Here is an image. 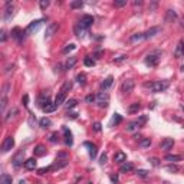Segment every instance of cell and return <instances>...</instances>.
Wrapping results in <instances>:
<instances>
[{
	"instance_id": "24",
	"label": "cell",
	"mask_w": 184,
	"mask_h": 184,
	"mask_svg": "<svg viewBox=\"0 0 184 184\" xmlns=\"http://www.w3.org/2000/svg\"><path fill=\"white\" fill-rule=\"evenodd\" d=\"M63 134H65V143L66 145H72V134H71V131L68 130V128H63Z\"/></svg>"
},
{
	"instance_id": "18",
	"label": "cell",
	"mask_w": 184,
	"mask_h": 184,
	"mask_svg": "<svg viewBox=\"0 0 184 184\" xmlns=\"http://www.w3.org/2000/svg\"><path fill=\"white\" fill-rule=\"evenodd\" d=\"M23 165H25L26 170H35V168H36V160H35V158H27Z\"/></svg>"
},
{
	"instance_id": "45",
	"label": "cell",
	"mask_w": 184,
	"mask_h": 184,
	"mask_svg": "<svg viewBox=\"0 0 184 184\" xmlns=\"http://www.w3.org/2000/svg\"><path fill=\"white\" fill-rule=\"evenodd\" d=\"M167 170L171 171V173H177V171H178V167L176 164H168V165H167Z\"/></svg>"
},
{
	"instance_id": "50",
	"label": "cell",
	"mask_w": 184,
	"mask_h": 184,
	"mask_svg": "<svg viewBox=\"0 0 184 184\" xmlns=\"http://www.w3.org/2000/svg\"><path fill=\"white\" fill-rule=\"evenodd\" d=\"M35 124H36L35 115H29V125H30V127H35Z\"/></svg>"
},
{
	"instance_id": "16",
	"label": "cell",
	"mask_w": 184,
	"mask_h": 184,
	"mask_svg": "<svg viewBox=\"0 0 184 184\" xmlns=\"http://www.w3.org/2000/svg\"><path fill=\"white\" fill-rule=\"evenodd\" d=\"M112 84H114V78H112V76H108V78H105L104 81H102V84H101V89H102V91H106Z\"/></svg>"
},
{
	"instance_id": "59",
	"label": "cell",
	"mask_w": 184,
	"mask_h": 184,
	"mask_svg": "<svg viewBox=\"0 0 184 184\" xmlns=\"http://www.w3.org/2000/svg\"><path fill=\"white\" fill-rule=\"evenodd\" d=\"M68 117H71V118H72V119H75V118H76V117H78V114H76V112H71V114H69Z\"/></svg>"
},
{
	"instance_id": "32",
	"label": "cell",
	"mask_w": 184,
	"mask_h": 184,
	"mask_svg": "<svg viewBox=\"0 0 184 184\" xmlns=\"http://www.w3.org/2000/svg\"><path fill=\"white\" fill-rule=\"evenodd\" d=\"M0 184H12V177L9 174H2L0 177Z\"/></svg>"
},
{
	"instance_id": "12",
	"label": "cell",
	"mask_w": 184,
	"mask_h": 184,
	"mask_svg": "<svg viewBox=\"0 0 184 184\" xmlns=\"http://www.w3.org/2000/svg\"><path fill=\"white\" fill-rule=\"evenodd\" d=\"M10 35H12V38L16 39L17 42H20V40L23 39V36H25V35H23V30H22L20 27H13L12 32H10Z\"/></svg>"
},
{
	"instance_id": "56",
	"label": "cell",
	"mask_w": 184,
	"mask_h": 184,
	"mask_svg": "<svg viewBox=\"0 0 184 184\" xmlns=\"http://www.w3.org/2000/svg\"><path fill=\"white\" fill-rule=\"evenodd\" d=\"M127 58H128L127 55H122V56H119L118 59H115V60H114V62H122V60H125V59H127Z\"/></svg>"
},
{
	"instance_id": "26",
	"label": "cell",
	"mask_w": 184,
	"mask_h": 184,
	"mask_svg": "<svg viewBox=\"0 0 184 184\" xmlns=\"http://www.w3.org/2000/svg\"><path fill=\"white\" fill-rule=\"evenodd\" d=\"M181 155H171V154H168V155H165V161H170V163H177V161H181Z\"/></svg>"
},
{
	"instance_id": "55",
	"label": "cell",
	"mask_w": 184,
	"mask_h": 184,
	"mask_svg": "<svg viewBox=\"0 0 184 184\" xmlns=\"http://www.w3.org/2000/svg\"><path fill=\"white\" fill-rule=\"evenodd\" d=\"M106 163V154H102L101 158H99V164H105Z\"/></svg>"
},
{
	"instance_id": "8",
	"label": "cell",
	"mask_w": 184,
	"mask_h": 184,
	"mask_svg": "<svg viewBox=\"0 0 184 184\" xmlns=\"http://www.w3.org/2000/svg\"><path fill=\"white\" fill-rule=\"evenodd\" d=\"M134 88H135V82L132 81V79H127L122 82V86H121V89L124 94H131L134 91Z\"/></svg>"
},
{
	"instance_id": "10",
	"label": "cell",
	"mask_w": 184,
	"mask_h": 184,
	"mask_svg": "<svg viewBox=\"0 0 184 184\" xmlns=\"http://www.w3.org/2000/svg\"><path fill=\"white\" fill-rule=\"evenodd\" d=\"M161 33V27H151V29H148L147 32H144V36H145V40L147 39H151V38H154V36H157V35H160Z\"/></svg>"
},
{
	"instance_id": "15",
	"label": "cell",
	"mask_w": 184,
	"mask_h": 184,
	"mask_svg": "<svg viewBox=\"0 0 184 184\" xmlns=\"http://www.w3.org/2000/svg\"><path fill=\"white\" fill-rule=\"evenodd\" d=\"M134 170V164L132 163H122L121 167H119V173H130V171Z\"/></svg>"
},
{
	"instance_id": "47",
	"label": "cell",
	"mask_w": 184,
	"mask_h": 184,
	"mask_svg": "<svg viewBox=\"0 0 184 184\" xmlns=\"http://www.w3.org/2000/svg\"><path fill=\"white\" fill-rule=\"evenodd\" d=\"M148 161H150V163H151V164L154 165V167H158V165H160V160H158V158H155V157L150 158Z\"/></svg>"
},
{
	"instance_id": "33",
	"label": "cell",
	"mask_w": 184,
	"mask_h": 184,
	"mask_svg": "<svg viewBox=\"0 0 184 184\" xmlns=\"http://www.w3.org/2000/svg\"><path fill=\"white\" fill-rule=\"evenodd\" d=\"M56 108H58V106L55 105V102H51V104H48L46 106H43L42 109H43V111H45L46 114H48V112H53L55 109H56Z\"/></svg>"
},
{
	"instance_id": "4",
	"label": "cell",
	"mask_w": 184,
	"mask_h": 184,
	"mask_svg": "<svg viewBox=\"0 0 184 184\" xmlns=\"http://www.w3.org/2000/svg\"><path fill=\"white\" fill-rule=\"evenodd\" d=\"M25 154H26V151H25V150H19V151L14 154L13 160H12L14 167H20L22 164H25V161H23V160H25Z\"/></svg>"
},
{
	"instance_id": "27",
	"label": "cell",
	"mask_w": 184,
	"mask_h": 184,
	"mask_svg": "<svg viewBox=\"0 0 184 184\" xmlns=\"http://www.w3.org/2000/svg\"><path fill=\"white\" fill-rule=\"evenodd\" d=\"M39 125L42 127V128H49L51 125H52V121L49 118H46V117H43V118L39 121Z\"/></svg>"
},
{
	"instance_id": "57",
	"label": "cell",
	"mask_w": 184,
	"mask_h": 184,
	"mask_svg": "<svg viewBox=\"0 0 184 184\" xmlns=\"http://www.w3.org/2000/svg\"><path fill=\"white\" fill-rule=\"evenodd\" d=\"M22 101H23V105H25V106H27V105H29V104H27V102H29V97H27V95H25Z\"/></svg>"
},
{
	"instance_id": "37",
	"label": "cell",
	"mask_w": 184,
	"mask_h": 184,
	"mask_svg": "<svg viewBox=\"0 0 184 184\" xmlns=\"http://www.w3.org/2000/svg\"><path fill=\"white\" fill-rule=\"evenodd\" d=\"M84 32H85V29H84V27H81L79 25L75 27V33H76V36H78V38H82V36H84Z\"/></svg>"
},
{
	"instance_id": "52",
	"label": "cell",
	"mask_w": 184,
	"mask_h": 184,
	"mask_svg": "<svg viewBox=\"0 0 184 184\" xmlns=\"http://www.w3.org/2000/svg\"><path fill=\"white\" fill-rule=\"evenodd\" d=\"M101 130H102V125H101V122H95V124H94V131L99 132Z\"/></svg>"
},
{
	"instance_id": "53",
	"label": "cell",
	"mask_w": 184,
	"mask_h": 184,
	"mask_svg": "<svg viewBox=\"0 0 184 184\" xmlns=\"http://www.w3.org/2000/svg\"><path fill=\"white\" fill-rule=\"evenodd\" d=\"M9 84H6V85L3 86V91H2V97H7V91H9Z\"/></svg>"
},
{
	"instance_id": "22",
	"label": "cell",
	"mask_w": 184,
	"mask_h": 184,
	"mask_svg": "<svg viewBox=\"0 0 184 184\" xmlns=\"http://www.w3.org/2000/svg\"><path fill=\"white\" fill-rule=\"evenodd\" d=\"M76 62H78V59H76L75 56H69L68 60H66V63H65V68L66 69H72L73 66L76 65Z\"/></svg>"
},
{
	"instance_id": "23",
	"label": "cell",
	"mask_w": 184,
	"mask_h": 184,
	"mask_svg": "<svg viewBox=\"0 0 184 184\" xmlns=\"http://www.w3.org/2000/svg\"><path fill=\"white\" fill-rule=\"evenodd\" d=\"M132 43H137V42H141V40H145V36L144 33H135V35H132L131 38H130Z\"/></svg>"
},
{
	"instance_id": "20",
	"label": "cell",
	"mask_w": 184,
	"mask_h": 184,
	"mask_svg": "<svg viewBox=\"0 0 184 184\" xmlns=\"http://www.w3.org/2000/svg\"><path fill=\"white\" fill-rule=\"evenodd\" d=\"M114 161L115 163H119V164H122V163H125L127 161V155H125L124 152H117L115 155H114Z\"/></svg>"
},
{
	"instance_id": "44",
	"label": "cell",
	"mask_w": 184,
	"mask_h": 184,
	"mask_svg": "<svg viewBox=\"0 0 184 184\" xmlns=\"http://www.w3.org/2000/svg\"><path fill=\"white\" fill-rule=\"evenodd\" d=\"M39 6H40V9H42V10H45V9H48V7H49V2H48V0H40Z\"/></svg>"
},
{
	"instance_id": "19",
	"label": "cell",
	"mask_w": 184,
	"mask_h": 184,
	"mask_svg": "<svg viewBox=\"0 0 184 184\" xmlns=\"http://www.w3.org/2000/svg\"><path fill=\"white\" fill-rule=\"evenodd\" d=\"M65 98H66V94H63V92L59 91V94H58V95H56V98H55V105L56 106L62 105V104L65 102Z\"/></svg>"
},
{
	"instance_id": "28",
	"label": "cell",
	"mask_w": 184,
	"mask_h": 184,
	"mask_svg": "<svg viewBox=\"0 0 184 184\" xmlns=\"http://www.w3.org/2000/svg\"><path fill=\"white\" fill-rule=\"evenodd\" d=\"M71 89H72V82H71V81H66V82H63V85L60 88V92L66 94V92H69Z\"/></svg>"
},
{
	"instance_id": "31",
	"label": "cell",
	"mask_w": 184,
	"mask_h": 184,
	"mask_svg": "<svg viewBox=\"0 0 184 184\" xmlns=\"http://www.w3.org/2000/svg\"><path fill=\"white\" fill-rule=\"evenodd\" d=\"M138 128H140V125H138L137 121H134V122H130V124L125 127V130H127V131H130V132L135 131V130H138Z\"/></svg>"
},
{
	"instance_id": "48",
	"label": "cell",
	"mask_w": 184,
	"mask_h": 184,
	"mask_svg": "<svg viewBox=\"0 0 184 184\" xmlns=\"http://www.w3.org/2000/svg\"><path fill=\"white\" fill-rule=\"evenodd\" d=\"M85 99H86V102H88V104H92V102H95V101H97V97H95V95H88Z\"/></svg>"
},
{
	"instance_id": "6",
	"label": "cell",
	"mask_w": 184,
	"mask_h": 184,
	"mask_svg": "<svg viewBox=\"0 0 184 184\" xmlns=\"http://www.w3.org/2000/svg\"><path fill=\"white\" fill-rule=\"evenodd\" d=\"M14 147V138L13 137H6L3 144H2V151L3 152H9L12 148Z\"/></svg>"
},
{
	"instance_id": "30",
	"label": "cell",
	"mask_w": 184,
	"mask_h": 184,
	"mask_svg": "<svg viewBox=\"0 0 184 184\" xmlns=\"http://www.w3.org/2000/svg\"><path fill=\"white\" fill-rule=\"evenodd\" d=\"M140 108H141V105L138 102H134V104H131V105L128 106V112L130 114H135V112L140 111Z\"/></svg>"
},
{
	"instance_id": "11",
	"label": "cell",
	"mask_w": 184,
	"mask_h": 184,
	"mask_svg": "<svg viewBox=\"0 0 184 184\" xmlns=\"http://www.w3.org/2000/svg\"><path fill=\"white\" fill-rule=\"evenodd\" d=\"M173 145H174V140L173 138H164L161 141V144H160V148L164 150V151H168V150L173 148Z\"/></svg>"
},
{
	"instance_id": "21",
	"label": "cell",
	"mask_w": 184,
	"mask_h": 184,
	"mask_svg": "<svg viewBox=\"0 0 184 184\" xmlns=\"http://www.w3.org/2000/svg\"><path fill=\"white\" fill-rule=\"evenodd\" d=\"M183 55H184V46H183V42H180V43L177 45L176 52H174V56H176V59H180Z\"/></svg>"
},
{
	"instance_id": "58",
	"label": "cell",
	"mask_w": 184,
	"mask_h": 184,
	"mask_svg": "<svg viewBox=\"0 0 184 184\" xmlns=\"http://www.w3.org/2000/svg\"><path fill=\"white\" fill-rule=\"evenodd\" d=\"M0 40H2V42H5V40H6V32H5V30H2V36H0Z\"/></svg>"
},
{
	"instance_id": "60",
	"label": "cell",
	"mask_w": 184,
	"mask_h": 184,
	"mask_svg": "<svg viewBox=\"0 0 184 184\" xmlns=\"http://www.w3.org/2000/svg\"><path fill=\"white\" fill-rule=\"evenodd\" d=\"M111 181L112 183H117V181H118V177H117V176H111Z\"/></svg>"
},
{
	"instance_id": "62",
	"label": "cell",
	"mask_w": 184,
	"mask_h": 184,
	"mask_svg": "<svg viewBox=\"0 0 184 184\" xmlns=\"http://www.w3.org/2000/svg\"><path fill=\"white\" fill-rule=\"evenodd\" d=\"M181 22H183V23H181V26H183V27H184V19H183V20H181Z\"/></svg>"
},
{
	"instance_id": "64",
	"label": "cell",
	"mask_w": 184,
	"mask_h": 184,
	"mask_svg": "<svg viewBox=\"0 0 184 184\" xmlns=\"http://www.w3.org/2000/svg\"><path fill=\"white\" fill-rule=\"evenodd\" d=\"M183 46H184V42H183Z\"/></svg>"
},
{
	"instance_id": "35",
	"label": "cell",
	"mask_w": 184,
	"mask_h": 184,
	"mask_svg": "<svg viewBox=\"0 0 184 184\" xmlns=\"http://www.w3.org/2000/svg\"><path fill=\"white\" fill-rule=\"evenodd\" d=\"M76 104H78L76 99H69V101H66L65 106L68 108V109H71V108H73V106H76Z\"/></svg>"
},
{
	"instance_id": "5",
	"label": "cell",
	"mask_w": 184,
	"mask_h": 184,
	"mask_svg": "<svg viewBox=\"0 0 184 184\" xmlns=\"http://www.w3.org/2000/svg\"><path fill=\"white\" fill-rule=\"evenodd\" d=\"M94 25V17H92L91 14H84L81 20H79V26L84 27V29H88V27H91Z\"/></svg>"
},
{
	"instance_id": "13",
	"label": "cell",
	"mask_w": 184,
	"mask_h": 184,
	"mask_svg": "<svg viewBox=\"0 0 184 184\" xmlns=\"http://www.w3.org/2000/svg\"><path fill=\"white\" fill-rule=\"evenodd\" d=\"M86 147V148H88V152H89V157L91 158H95L97 157V145L95 144H92V143H85V144H84Z\"/></svg>"
},
{
	"instance_id": "38",
	"label": "cell",
	"mask_w": 184,
	"mask_h": 184,
	"mask_svg": "<svg viewBox=\"0 0 184 184\" xmlns=\"http://www.w3.org/2000/svg\"><path fill=\"white\" fill-rule=\"evenodd\" d=\"M49 171H52V165H49V167H42V168H39V170H38V173H39L40 176H43V174L49 173Z\"/></svg>"
},
{
	"instance_id": "54",
	"label": "cell",
	"mask_w": 184,
	"mask_h": 184,
	"mask_svg": "<svg viewBox=\"0 0 184 184\" xmlns=\"http://www.w3.org/2000/svg\"><path fill=\"white\" fill-rule=\"evenodd\" d=\"M58 132H53L52 135H51V138H49V141H51V143H56V140H58Z\"/></svg>"
},
{
	"instance_id": "43",
	"label": "cell",
	"mask_w": 184,
	"mask_h": 184,
	"mask_svg": "<svg viewBox=\"0 0 184 184\" xmlns=\"http://www.w3.org/2000/svg\"><path fill=\"white\" fill-rule=\"evenodd\" d=\"M73 49H76V46L73 45V43H71V45H68V46H66V48L63 49V51H62V52H63V53L66 55V53H69L71 51H73Z\"/></svg>"
},
{
	"instance_id": "7",
	"label": "cell",
	"mask_w": 184,
	"mask_h": 184,
	"mask_svg": "<svg viewBox=\"0 0 184 184\" xmlns=\"http://www.w3.org/2000/svg\"><path fill=\"white\" fill-rule=\"evenodd\" d=\"M42 22H43V20L39 19V20H35V22H32V23H29V26L26 27V30H25V33H26V35H32V33L38 32V29L40 27V25H42Z\"/></svg>"
},
{
	"instance_id": "63",
	"label": "cell",
	"mask_w": 184,
	"mask_h": 184,
	"mask_svg": "<svg viewBox=\"0 0 184 184\" xmlns=\"http://www.w3.org/2000/svg\"><path fill=\"white\" fill-rule=\"evenodd\" d=\"M19 184H25V181H23V180H22V181H20V183Z\"/></svg>"
},
{
	"instance_id": "41",
	"label": "cell",
	"mask_w": 184,
	"mask_h": 184,
	"mask_svg": "<svg viewBox=\"0 0 184 184\" xmlns=\"http://www.w3.org/2000/svg\"><path fill=\"white\" fill-rule=\"evenodd\" d=\"M82 6H84V3H82L81 0H76V2H72V3H71V7H72V9H79V7H82Z\"/></svg>"
},
{
	"instance_id": "39",
	"label": "cell",
	"mask_w": 184,
	"mask_h": 184,
	"mask_svg": "<svg viewBox=\"0 0 184 184\" xmlns=\"http://www.w3.org/2000/svg\"><path fill=\"white\" fill-rule=\"evenodd\" d=\"M6 105H7V97H2V101H0V109H2V112H5Z\"/></svg>"
},
{
	"instance_id": "61",
	"label": "cell",
	"mask_w": 184,
	"mask_h": 184,
	"mask_svg": "<svg viewBox=\"0 0 184 184\" xmlns=\"http://www.w3.org/2000/svg\"><path fill=\"white\" fill-rule=\"evenodd\" d=\"M180 69H181V71H184V65H181V68H180Z\"/></svg>"
},
{
	"instance_id": "42",
	"label": "cell",
	"mask_w": 184,
	"mask_h": 184,
	"mask_svg": "<svg viewBox=\"0 0 184 184\" xmlns=\"http://www.w3.org/2000/svg\"><path fill=\"white\" fill-rule=\"evenodd\" d=\"M84 63H85V66H94V65H95V60L91 59L89 56H86L85 60H84Z\"/></svg>"
},
{
	"instance_id": "36",
	"label": "cell",
	"mask_w": 184,
	"mask_h": 184,
	"mask_svg": "<svg viewBox=\"0 0 184 184\" xmlns=\"http://www.w3.org/2000/svg\"><path fill=\"white\" fill-rule=\"evenodd\" d=\"M121 121H122V117H121V115H119V114H115V115H114V118H112V122H111V125H118L119 122H121Z\"/></svg>"
},
{
	"instance_id": "1",
	"label": "cell",
	"mask_w": 184,
	"mask_h": 184,
	"mask_svg": "<svg viewBox=\"0 0 184 184\" xmlns=\"http://www.w3.org/2000/svg\"><path fill=\"white\" fill-rule=\"evenodd\" d=\"M168 81H154V82H150V84H145V88H148L151 92H163L168 88Z\"/></svg>"
},
{
	"instance_id": "3",
	"label": "cell",
	"mask_w": 184,
	"mask_h": 184,
	"mask_svg": "<svg viewBox=\"0 0 184 184\" xmlns=\"http://www.w3.org/2000/svg\"><path fill=\"white\" fill-rule=\"evenodd\" d=\"M97 102H98V105L101 108H106L108 106V102H109V95L106 94V92H99L98 95H97Z\"/></svg>"
},
{
	"instance_id": "49",
	"label": "cell",
	"mask_w": 184,
	"mask_h": 184,
	"mask_svg": "<svg viewBox=\"0 0 184 184\" xmlns=\"http://www.w3.org/2000/svg\"><path fill=\"white\" fill-rule=\"evenodd\" d=\"M127 5V0H115V6L117 7H122Z\"/></svg>"
},
{
	"instance_id": "51",
	"label": "cell",
	"mask_w": 184,
	"mask_h": 184,
	"mask_svg": "<svg viewBox=\"0 0 184 184\" xmlns=\"http://www.w3.org/2000/svg\"><path fill=\"white\" fill-rule=\"evenodd\" d=\"M137 174L140 176V177H147V176H148V171L147 170H138Z\"/></svg>"
},
{
	"instance_id": "2",
	"label": "cell",
	"mask_w": 184,
	"mask_h": 184,
	"mask_svg": "<svg viewBox=\"0 0 184 184\" xmlns=\"http://www.w3.org/2000/svg\"><path fill=\"white\" fill-rule=\"evenodd\" d=\"M160 58H161V51H154V52H150L145 58V63L148 66H157L158 62H160Z\"/></svg>"
},
{
	"instance_id": "46",
	"label": "cell",
	"mask_w": 184,
	"mask_h": 184,
	"mask_svg": "<svg viewBox=\"0 0 184 184\" xmlns=\"http://www.w3.org/2000/svg\"><path fill=\"white\" fill-rule=\"evenodd\" d=\"M137 122H138V125H140V127H143V125H144L145 122H147V117H145V115L140 117V118L137 119Z\"/></svg>"
},
{
	"instance_id": "34",
	"label": "cell",
	"mask_w": 184,
	"mask_h": 184,
	"mask_svg": "<svg viewBox=\"0 0 184 184\" xmlns=\"http://www.w3.org/2000/svg\"><path fill=\"white\" fill-rule=\"evenodd\" d=\"M76 81H78V84H81V85H85L86 84V75L85 73H79L78 76H76Z\"/></svg>"
},
{
	"instance_id": "9",
	"label": "cell",
	"mask_w": 184,
	"mask_h": 184,
	"mask_svg": "<svg viewBox=\"0 0 184 184\" xmlns=\"http://www.w3.org/2000/svg\"><path fill=\"white\" fill-rule=\"evenodd\" d=\"M59 29V25L58 23H51L49 26L46 27V32H45V38L46 39H49V38H52L53 35H55V32Z\"/></svg>"
},
{
	"instance_id": "40",
	"label": "cell",
	"mask_w": 184,
	"mask_h": 184,
	"mask_svg": "<svg viewBox=\"0 0 184 184\" xmlns=\"http://www.w3.org/2000/svg\"><path fill=\"white\" fill-rule=\"evenodd\" d=\"M176 17H177V13L174 10H167V20L176 19Z\"/></svg>"
},
{
	"instance_id": "14",
	"label": "cell",
	"mask_w": 184,
	"mask_h": 184,
	"mask_svg": "<svg viewBox=\"0 0 184 184\" xmlns=\"http://www.w3.org/2000/svg\"><path fill=\"white\" fill-rule=\"evenodd\" d=\"M33 154H35L36 157H43V155L46 154L45 145H42V144L36 145V147H35V150H33Z\"/></svg>"
},
{
	"instance_id": "17",
	"label": "cell",
	"mask_w": 184,
	"mask_h": 184,
	"mask_svg": "<svg viewBox=\"0 0 184 184\" xmlns=\"http://www.w3.org/2000/svg\"><path fill=\"white\" fill-rule=\"evenodd\" d=\"M17 114H19V109H17L16 106H12V108H10V109L7 111L6 115H5V121H9L10 118H13V117H16Z\"/></svg>"
},
{
	"instance_id": "25",
	"label": "cell",
	"mask_w": 184,
	"mask_h": 184,
	"mask_svg": "<svg viewBox=\"0 0 184 184\" xmlns=\"http://www.w3.org/2000/svg\"><path fill=\"white\" fill-rule=\"evenodd\" d=\"M48 104H51V101H49V97L46 95V94H42L39 97V105L43 108V106H46Z\"/></svg>"
},
{
	"instance_id": "29",
	"label": "cell",
	"mask_w": 184,
	"mask_h": 184,
	"mask_svg": "<svg viewBox=\"0 0 184 184\" xmlns=\"http://www.w3.org/2000/svg\"><path fill=\"white\" fill-rule=\"evenodd\" d=\"M138 145H140L141 148H147V147L151 145V140H150V138H141L140 143H138Z\"/></svg>"
}]
</instances>
